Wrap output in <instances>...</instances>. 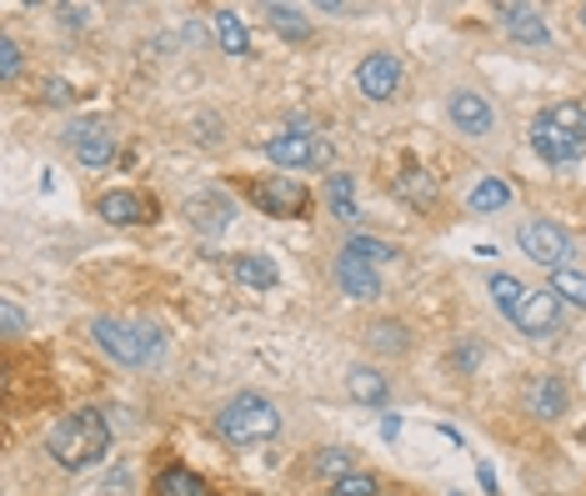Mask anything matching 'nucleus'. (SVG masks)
<instances>
[{
    "label": "nucleus",
    "mask_w": 586,
    "mask_h": 496,
    "mask_svg": "<svg viewBox=\"0 0 586 496\" xmlns=\"http://www.w3.org/2000/svg\"><path fill=\"white\" fill-rule=\"evenodd\" d=\"M106 447H111V422L101 412H91V406L60 416V422L50 426V437H46V451L66 466V472H85V466H95V461L106 457Z\"/></svg>",
    "instance_id": "obj_1"
},
{
    "label": "nucleus",
    "mask_w": 586,
    "mask_h": 496,
    "mask_svg": "<svg viewBox=\"0 0 586 496\" xmlns=\"http://www.w3.org/2000/svg\"><path fill=\"white\" fill-rule=\"evenodd\" d=\"M531 151L547 165H572L586 155V111L576 101H556V106L537 111L531 120Z\"/></svg>",
    "instance_id": "obj_2"
},
{
    "label": "nucleus",
    "mask_w": 586,
    "mask_h": 496,
    "mask_svg": "<svg viewBox=\"0 0 586 496\" xmlns=\"http://www.w3.org/2000/svg\"><path fill=\"white\" fill-rule=\"evenodd\" d=\"M91 336L101 342V351L120 367H151L161 361V331L146 326V321H120V316H95L91 321Z\"/></svg>",
    "instance_id": "obj_3"
},
{
    "label": "nucleus",
    "mask_w": 586,
    "mask_h": 496,
    "mask_svg": "<svg viewBox=\"0 0 586 496\" xmlns=\"http://www.w3.org/2000/svg\"><path fill=\"white\" fill-rule=\"evenodd\" d=\"M216 431H221L231 447H261V441H271L281 431V412H276L266 396H256V391H241V396H231V402L216 412Z\"/></svg>",
    "instance_id": "obj_4"
},
{
    "label": "nucleus",
    "mask_w": 586,
    "mask_h": 496,
    "mask_svg": "<svg viewBox=\"0 0 586 496\" xmlns=\"http://www.w3.org/2000/svg\"><path fill=\"white\" fill-rule=\"evenodd\" d=\"M521 251H527L531 261H541V266H551V272H562V266L576 261V241L566 237L556 221H547V216L521 226Z\"/></svg>",
    "instance_id": "obj_5"
},
{
    "label": "nucleus",
    "mask_w": 586,
    "mask_h": 496,
    "mask_svg": "<svg viewBox=\"0 0 586 496\" xmlns=\"http://www.w3.org/2000/svg\"><path fill=\"white\" fill-rule=\"evenodd\" d=\"M266 155L276 165H331V141H321L306 120H296V126L281 130L276 141H266Z\"/></svg>",
    "instance_id": "obj_6"
},
{
    "label": "nucleus",
    "mask_w": 586,
    "mask_h": 496,
    "mask_svg": "<svg viewBox=\"0 0 586 496\" xmlns=\"http://www.w3.org/2000/svg\"><path fill=\"white\" fill-rule=\"evenodd\" d=\"M66 146L76 151V161L85 165H106L116 161V130H111V120H76V126H66Z\"/></svg>",
    "instance_id": "obj_7"
},
{
    "label": "nucleus",
    "mask_w": 586,
    "mask_h": 496,
    "mask_svg": "<svg viewBox=\"0 0 586 496\" xmlns=\"http://www.w3.org/2000/svg\"><path fill=\"white\" fill-rule=\"evenodd\" d=\"M251 201L271 216H306L311 206V191L301 181H286V176H266V181H251Z\"/></svg>",
    "instance_id": "obj_8"
},
{
    "label": "nucleus",
    "mask_w": 586,
    "mask_h": 496,
    "mask_svg": "<svg viewBox=\"0 0 586 496\" xmlns=\"http://www.w3.org/2000/svg\"><path fill=\"white\" fill-rule=\"evenodd\" d=\"M516 331H527V336H556L562 331V296L556 291H527L521 311H516Z\"/></svg>",
    "instance_id": "obj_9"
},
{
    "label": "nucleus",
    "mask_w": 586,
    "mask_h": 496,
    "mask_svg": "<svg viewBox=\"0 0 586 496\" xmlns=\"http://www.w3.org/2000/svg\"><path fill=\"white\" fill-rule=\"evenodd\" d=\"M356 85H361V95H371V101H387V95L401 85V60L387 56V50L366 56L361 71H356Z\"/></svg>",
    "instance_id": "obj_10"
},
{
    "label": "nucleus",
    "mask_w": 586,
    "mask_h": 496,
    "mask_svg": "<svg viewBox=\"0 0 586 496\" xmlns=\"http://www.w3.org/2000/svg\"><path fill=\"white\" fill-rule=\"evenodd\" d=\"M446 116H451V126H457L461 136H486V130H492V106H486V95H476V91L451 95V101H446Z\"/></svg>",
    "instance_id": "obj_11"
},
{
    "label": "nucleus",
    "mask_w": 586,
    "mask_h": 496,
    "mask_svg": "<svg viewBox=\"0 0 586 496\" xmlns=\"http://www.w3.org/2000/svg\"><path fill=\"white\" fill-rule=\"evenodd\" d=\"M391 191H397L406 206H416V211H432V206L441 201V181H436L432 171H422V165H401V176L391 181Z\"/></svg>",
    "instance_id": "obj_12"
},
{
    "label": "nucleus",
    "mask_w": 586,
    "mask_h": 496,
    "mask_svg": "<svg viewBox=\"0 0 586 496\" xmlns=\"http://www.w3.org/2000/svg\"><path fill=\"white\" fill-rule=\"evenodd\" d=\"M186 216H191V226L206 231V237H216V231H226V221H235V206L226 201L221 191H200V196L186 201Z\"/></svg>",
    "instance_id": "obj_13"
},
{
    "label": "nucleus",
    "mask_w": 586,
    "mask_h": 496,
    "mask_svg": "<svg viewBox=\"0 0 586 496\" xmlns=\"http://www.w3.org/2000/svg\"><path fill=\"white\" fill-rule=\"evenodd\" d=\"M566 402H572V396H566V387L556 377H537L527 387V412L537 416V422H556V416L566 412Z\"/></svg>",
    "instance_id": "obj_14"
},
{
    "label": "nucleus",
    "mask_w": 586,
    "mask_h": 496,
    "mask_svg": "<svg viewBox=\"0 0 586 496\" xmlns=\"http://www.w3.org/2000/svg\"><path fill=\"white\" fill-rule=\"evenodd\" d=\"M101 216L116 226H146L156 221V206L146 196H136V191H111L106 201H101Z\"/></svg>",
    "instance_id": "obj_15"
},
{
    "label": "nucleus",
    "mask_w": 586,
    "mask_h": 496,
    "mask_svg": "<svg viewBox=\"0 0 586 496\" xmlns=\"http://www.w3.org/2000/svg\"><path fill=\"white\" fill-rule=\"evenodd\" d=\"M336 286L356 301H376L381 296V281H376V266L366 261H352V256H336Z\"/></svg>",
    "instance_id": "obj_16"
},
{
    "label": "nucleus",
    "mask_w": 586,
    "mask_h": 496,
    "mask_svg": "<svg viewBox=\"0 0 586 496\" xmlns=\"http://www.w3.org/2000/svg\"><path fill=\"white\" fill-rule=\"evenodd\" d=\"M502 21H506V31H512L521 46H547V41H551L547 21H541L531 5H502Z\"/></svg>",
    "instance_id": "obj_17"
},
{
    "label": "nucleus",
    "mask_w": 586,
    "mask_h": 496,
    "mask_svg": "<svg viewBox=\"0 0 586 496\" xmlns=\"http://www.w3.org/2000/svg\"><path fill=\"white\" fill-rule=\"evenodd\" d=\"M366 346H371V351H387V356H401L411 346V331L401 326V321H376V326H366Z\"/></svg>",
    "instance_id": "obj_18"
},
{
    "label": "nucleus",
    "mask_w": 586,
    "mask_h": 496,
    "mask_svg": "<svg viewBox=\"0 0 586 496\" xmlns=\"http://www.w3.org/2000/svg\"><path fill=\"white\" fill-rule=\"evenodd\" d=\"M156 496H211V492H206V482H200L196 472H186V466H165V472L156 476Z\"/></svg>",
    "instance_id": "obj_19"
},
{
    "label": "nucleus",
    "mask_w": 586,
    "mask_h": 496,
    "mask_svg": "<svg viewBox=\"0 0 586 496\" xmlns=\"http://www.w3.org/2000/svg\"><path fill=\"white\" fill-rule=\"evenodd\" d=\"M326 201H331V211H336V221H346V226L361 221V216H356V181L352 176L336 171V176L326 181Z\"/></svg>",
    "instance_id": "obj_20"
},
{
    "label": "nucleus",
    "mask_w": 586,
    "mask_h": 496,
    "mask_svg": "<svg viewBox=\"0 0 586 496\" xmlns=\"http://www.w3.org/2000/svg\"><path fill=\"white\" fill-rule=\"evenodd\" d=\"M506 201H512V186H506V181H496V176L476 181V186H471V196H467L471 211H502Z\"/></svg>",
    "instance_id": "obj_21"
},
{
    "label": "nucleus",
    "mask_w": 586,
    "mask_h": 496,
    "mask_svg": "<svg viewBox=\"0 0 586 496\" xmlns=\"http://www.w3.org/2000/svg\"><path fill=\"white\" fill-rule=\"evenodd\" d=\"M341 256L366 261V266H387V261H397V251H391L387 241H371V237H346V246H341Z\"/></svg>",
    "instance_id": "obj_22"
},
{
    "label": "nucleus",
    "mask_w": 586,
    "mask_h": 496,
    "mask_svg": "<svg viewBox=\"0 0 586 496\" xmlns=\"http://www.w3.org/2000/svg\"><path fill=\"white\" fill-rule=\"evenodd\" d=\"M235 281L256 286V291H266V286H276V261L266 256H235Z\"/></svg>",
    "instance_id": "obj_23"
},
{
    "label": "nucleus",
    "mask_w": 586,
    "mask_h": 496,
    "mask_svg": "<svg viewBox=\"0 0 586 496\" xmlns=\"http://www.w3.org/2000/svg\"><path fill=\"white\" fill-rule=\"evenodd\" d=\"M352 396H356V402H366V406H381V402H387V377H381V371H371V367H356L352 371Z\"/></svg>",
    "instance_id": "obj_24"
},
{
    "label": "nucleus",
    "mask_w": 586,
    "mask_h": 496,
    "mask_svg": "<svg viewBox=\"0 0 586 496\" xmlns=\"http://www.w3.org/2000/svg\"><path fill=\"white\" fill-rule=\"evenodd\" d=\"M216 36H221V46L231 50V56H251V36H246V25H241V15H231V11L216 15Z\"/></svg>",
    "instance_id": "obj_25"
},
{
    "label": "nucleus",
    "mask_w": 586,
    "mask_h": 496,
    "mask_svg": "<svg viewBox=\"0 0 586 496\" xmlns=\"http://www.w3.org/2000/svg\"><path fill=\"white\" fill-rule=\"evenodd\" d=\"M547 291H556L562 301H572V307H586V276L576 272V266H562V272H551V286Z\"/></svg>",
    "instance_id": "obj_26"
},
{
    "label": "nucleus",
    "mask_w": 586,
    "mask_h": 496,
    "mask_svg": "<svg viewBox=\"0 0 586 496\" xmlns=\"http://www.w3.org/2000/svg\"><path fill=\"white\" fill-rule=\"evenodd\" d=\"M492 296H496V307H502V316L512 321L521 311V301H527V286L516 281V276H492Z\"/></svg>",
    "instance_id": "obj_27"
},
{
    "label": "nucleus",
    "mask_w": 586,
    "mask_h": 496,
    "mask_svg": "<svg viewBox=\"0 0 586 496\" xmlns=\"http://www.w3.org/2000/svg\"><path fill=\"white\" fill-rule=\"evenodd\" d=\"M271 25H276V31H281V36H291V41H306L311 36V25H306V15L296 11V5H271Z\"/></svg>",
    "instance_id": "obj_28"
},
{
    "label": "nucleus",
    "mask_w": 586,
    "mask_h": 496,
    "mask_svg": "<svg viewBox=\"0 0 586 496\" xmlns=\"http://www.w3.org/2000/svg\"><path fill=\"white\" fill-rule=\"evenodd\" d=\"M317 472L331 476V482H341V476L356 472V457L352 451H341V447H326V451H317Z\"/></svg>",
    "instance_id": "obj_29"
},
{
    "label": "nucleus",
    "mask_w": 586,
    "mask_h": 496,
    "mask_svg": "<svg viewBox=\"0 0 586 496\" xmlns=\"http://www.w3.org/2000/svg\"><path fill=\"white\" fill-rule=\"evenodd\" d=\"M331 496H376V476L371 472L341 476V482H331Z\"/></svg>",
    "instance_id": "obj_30"
},
{
    "label": "nucleus",
    "mask_w": 586,
    "mask_h": 496,
    "mask_svg": "<svg viewBox=\"0 0 586 496\" xmlns=\"http://www.w3.org/2000/svg\"><path fill=\"white\" fill-rule=\"evenodd\" d=\"M0 76H5V81H15V76H21V46H15V36L0 41Z\"/></svg>",
    "instance_id": "obj_31"
},
{
    "label": "nucleus",
    "mask_w": 586,
    "mask_h": 496,
    "mask_svg": "<svg viewBox=\"0 0 586 496\" xmlns=\"http://www.w3.org/2000/svg\"><path fill=\"white\" fill-rule=\"evenodd\" d=\"M0 326H5V336H21L25 316H21V307H15V301H0Z\"/></svg>",
    "instance_id": "obj_32"
},
{
    "label": "nucleus",
    "mask_w": 586,
    "mask_h": 496,
    "mask_svg": "<svg viewBox=\"0 0 586 496\" xmlns=\"http://www.w3.org/2000/svg\"><path fill=\"white\" fill-rule=\"evenodd\" d=\"M476 361H481V346H476V342H461V346H457V367H461V371H471Z\"/></svg>",
    "instance_id": "obj_33"
},
{
    "label": "nucleus",
    "mask_w": 586,
    "mask_h": 496,
    "mask_svg": "<svg viewBox=\"0 0 586 496\" xmlns=\"http://www.w3.org/2000/svg\"><path fill=\"white\" fill-rule=\"evenodd\" d=\"M85 15H91L85 5H60V21L66 25H85Z\"/></svg>",
    "instance_id": "obj_34"
},
{
    "label": "nucleus",
    "mask_w": 586,
    "mask_h": 496,
    "mask_svg": "<svg viewBox=\"0 0 586 496\" xmlns=\"http://www.w3.org/2000/svg\"><path fill=\"white\" fill-rule=\"evenodd\" d=\"M381 437H387V441L401 437V416H381Z\"/></svg>",
    "instance_id": "obj_35"
},
{
    "label": "nucleus",
    "mask_w": 586,
    "mask_h": 496,
    "mask_svg": "<svg viewBox=\"0 0 586 496\" xmlns=\"http://www.w3.org/2000/svg\"><path fill=\"white\" fill-rule=\"evenodd\" d=\"M66 101H71V91H66V85H50V106H66Z\"/></svg>",
    "instance_id": "obj_36"
},
{
    "label": "nucleus",
    "mask_w": 586,
    "mask_h": 496,
    "mask_svg": "<svg viewBox=\"0 0 586 496\" xmlns=\"http://www.w3.org/2000/svg\"><path fill=\"white\" fill-rule=\"evenodd\" d=\"M582 25H586V5H582Z\"/></svg>",
    "instance_id": "obj_37"
}]
</instances>
